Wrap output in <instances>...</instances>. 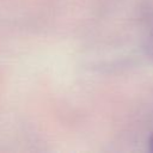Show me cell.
Listing matches in <instances>:
<instances>
[]
</instances>
